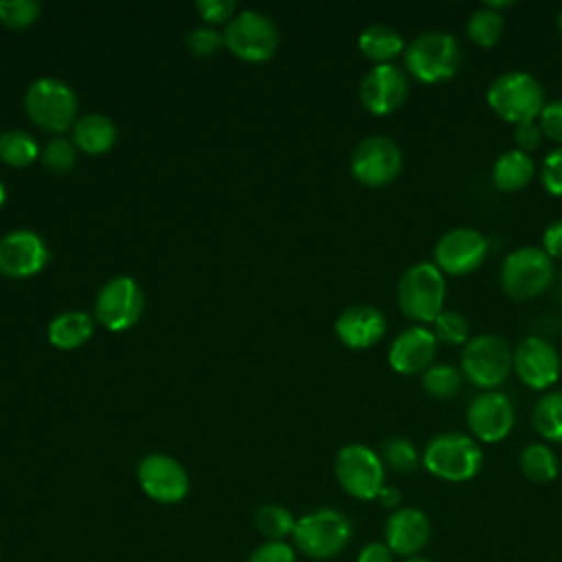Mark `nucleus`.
I'll list each match as a JSON object with an SVG mask.
<instances>
[{
	"label": "nucleus",
	"mask_w": 562,
	"mask_h": 562,
	"mask_svg": "<svg viewBox=\"0 0 562 562\" xmlns=\"http://www.w3.org/2000/svg\"><path fill=\"white\" fill-rule=\"evenodd\" d=\"M351 520L334 507H318L296 518L292 542L294 549L312 560H329L351 542Z\"/></svg>",
	"instance_id": "f257e3e1"
},
{
	"label": "nucleus",
	"mask_w": 562,
	"mask_h": 562,
	"mask_svg": "<svg viewBox=\"0 0 562 562\" xmlns=\"http://www.w3.org/2000/svg\"><path fill=\"white\" fill-rule=\"evenodd\" d=\"M490 110L507 123L536 121L544 108V86L525 70L501 72L485 92Z\"/></svg>",
	"instance_id": "f03ea898"
},
{
	"label": "nucleus",
	"mask_w": 562,
	"mask_h": 562,
	"mask_svg": "<svg viewBox=\"0 0 562 562\" xmlns=\"http://www.w3.org/2000/svg\"><path fill=\"white\" fill-rule=\"evenodd\" d=\"M424 468L448 483H463L479 474L483 465L481 446L472 435L463 432H439L430 437L422 452Z\"/></svg>",
	"instance_id": "7ed1b4c3"
},
{
	"label": "nucleus",
	"mask_w": 562,
	"mask_h": 562,
	"mask_svg": "<svg viewBox=\"0 0 562 562\" xmlns=\"http://www.w3.org/2000/svg\"><path fill=\"white\" fill-rule=\"evenodd\" d=\"M446 279L432 261L411 263L397 281V305L402 314L417 323H432L443 312Z\"/></svg>",
	"instance_id": "20e7f679"
},
{
	"label": "nucleus",
	"mask_w": 562,
	"mask_h": 562,
	"mask_svg": "<svg viewBox=\"0 0 562 562\" xmlns=\"http://www.w3.org/2000/svg\"><path fill=\"white\" fill-rule=\"evenodd\" d=\"M512 356L514 349H509L505 338L483 331L470 336V340L463 345L459 369L463 380L479 386L481 391H496V386H501L514 371Z\"/></svg>",
	"instance_id": "39448f33"
},
{
	"label": "nucleus",
	"mask_w": 562,
	"mask_h": 562,
	"mask_svg": "<svg viewBox=\"0 0 562 562\" xmlns=\"http://www.w3.org/2000/svg\"><path fill=\"white\" fill-rule=\"evenodd\" d=\"M461 64V46L452 33H419L404 50L406 70L422 83H439L457 75Z\"/></svg>",
	"instance_id": "423d86ee"
},
{
	"label": "nucleus",
	"mask_w": 562,
	"mask_h": 562,
	"mask_svg": "<svg viewBox=\"0 0 562 562\" xmlns=\"http://www.w3.org/2000/svg\"><path fill=\"white\" fill-rule=\"evenodd\" d=\"M553 279L551 257L542 246H518L501 266V288L514 301L540 296Z\"/></svg>",
	"instance_id": "0eeeda50"
},
{
	"label": "nucleus",
	"mask_w": 562,
	"mask_h": 562,
	"mask_svg": "<svg viewBox=\"0 0 562 562\" xmlns=\"http://www.w3.org/2000/svg\"><path fill=\"white\" fill-rule=\"evenodd\" d=\"M24 110L29 119L46 132H64L75 123L77 97L55 77L35 79L24 94Z\"/></svg>",
	"instance_id": "6e6552de"
},
{
	"label": "nucleus",
	"mask_w": 562,
	"mask_h": 562,
	"mask_svg": "<svg viewBox=\"0 0 562 562\" xmlns=\"http://www.w3.org/2000/svg\"><path fill=\"white\" fill-rule=\"evenodd\" d=\"M334 474L340 487L358 501H373L384 487V463L364 443L342 446L336 454Z\"/></svg>",
	"instance_id": "1a4fd4ad"
},
{
	"label": "nucleus",
	"mask_w": 562,
	"mask_h": 562,
	"mask_svg": "<svg viewBox=\"0 0 562 562\" xmlns=\"http://www.w3.org/2000/svg\"><path fill=\"white\" fill-rule=\"evenodd\" d=\"M224 46L244 61H266L274 55L279 33L274 22L259 11L237 13L224 29Z\"/></svg>",
	"instance_id": "9d476101"
},
{
	"label": "nucleus",
	"mask_w": 562,
	"mask_h": 562,
	"mask_svg": "<svg viewBox=\"0 0 562 562\" xmlns=\"http://www.w3.org/2000/svg\"><path fill=\"white\" fill-rule=\"evenodd\" d=\"M404 165L402 149L389 136L373 134L362 138L349 160L351 176L364 187H384L393 182Z\"/></svg>",
	"instance_id": "9b49d317"
},
{
	"label": "nucleus",
	"mask_w": 562,
	"mask_h": 562,
	"mask_svg": "<svg viewBox=\"0 0 562 562\" xmlns=\"http://www.w3.org/2000/svg\"><path fill=\"white\" fill-rule=\"evenodd\" d=\"M143 292L132 277H112L103 283L94 301L97 321L110 331H125L143 314Z\"/></svg>",
	"instance_id": "f8f14e48"
},
{
	"label": "nucleus",
	"mask_w": 562,
	"mask_h": 562,
	"mask_svg": "<svg viewBox=\"0 0 562 562\" xmlns=\"http://www.w3.org/2000/svg\"><path fill=\"white\" fill-rule=\"evenodd\" d=\"M490 244L483 233L470 228V226H459L446 231L435 248H432V263L446 272V274H470L474 272L487 257Z\"/></svg>",
	"instance_id": "ddd939ff"
},
{
	"label": "nucleus",
	"mask_w": 562,
	"mask_h": 562,
	"mask_svg": "<svg viewBox=\"0 0 562 562\" xmlns=\"http://www.w3.org/2000/svg\"><path fill=\"white\" fill-rule=\"evenodd\" d=\"M136 476L140 490L156 503L176 505L189 494V474L173 457L160 452L143 457Z\"/></svg>",
	"instance_id": "4468645a"
},
{
	"label": "nucleus",
	"mask_w": 562,
	"mask_h": 562,
	"mask_svg": "<svg viewBox=\"0 0 562 562\" xmlns=\"http://www.w3.org/2000/svg\"><path fill=\"white\" fill-rule=\"evenodd\" d=\"M512 364L520 382L533 391H544L553 386L562 371L558 349L540 336L522 338L514 349Z\"/></svg>",
	"instance_id": "2eb2a0df"
},
{
	"label": "nucleus",
	"mask_w": 562,
	"mask_h": 562,
	"mask_svg": "<svg viewBox=\"0 0 562 562\" xmlns=\"http://www.w3.org/2000/svg\"><path fill=\"white\" fill-rule=\"evenodd\" d=\"M514 404L501 391H483L470 400L465 422L474 439L485 443L503 441L514 428Z\"/></svg>",
	"instance_id": "dca6fc26"
},
{
	"label": "nucleus",
	"mask_w": 562,
	"mask_h": 562,
	"mask_svg": "<svg viewBox=\"0 0 562 562\" xmlns=\"http://www.w3.org/2000/svg\"><path fill=\"white\" fill-rule=\"evenodd\" d=\"M406 94V75L395 64H378L360 81V103L375 116H386L400 110Z\"/></svg>",
	"instance_id": "f3484780"
},
{
	"label": "nucleus",
	"mask_w": 562,
	"mask_h": 562,
	"mask_svg": "<svg viewBox=\"0 0 562 562\" xmlns=\"http://www.w3.org/2000/svg\"><path fill=\"white\" fill-rule=\"evenodd\" d=\"M48 263L44 239L26 228L13 231L0 239V274L9 279H26Z\"/></svg>",
	"instance_id": "a211bd4d"
},
{
	"label": "nucleus",
	"mask_w": 562,
	"mask_h": 562,
	"mask_svg": "<svg viewBox=\"0 0 562 562\" xmlns=\"http://www.w3.org/2000/svg\"><path fill=\"white\" fill-rule=\"evenodd\" d=\"M437 338L424 325L402 329L389 347V364L400 375H422L435 358Z\"/></svg>",
	"instance_id": "6ab92c4d"
},
{
	"label": "nucleus",
	"mask_w": 562,
	"mask_h": 562,
	"mask_svg": "<svg viewBox=\"0 0 562 562\" xmlns=\"http://www.w3.org/2000/svg\"><path fill=\"white\" fill-rule=\"evenodd\" d=\"M338 340L349 349H369L386 334V318L373 305H349L334 323Z\"/></svg>",
	"instance_id": "aec40b11"
},
{
	"label": "nucleus",
	"mask_w": 562,
	"mask_h": 562,
	"mask_svg": "<svg viewBox=\"0 0 562 562\" xmlns=\"http://www.w3.org/2000/svg\"><path fill=\"white\" fill-rule=\"evenodd\" d=\"M430 540V520L417 507L395 509L384 525L386 547L402 558L417 555Z\"/></svg>",
	"instance_id": "412c9836"
},
{
	"label": "nucleus",
	"mask_w": 562,
	"mask_h": 562,
	"mask_svg": "<svg viewBox=\"0 0 562 562\" xmlns=\"http://www.w3.org/2000/svg\"><path fill=\"white\" fill-rule=\"evenodd\" d=\"M533 173H536V167L531 156L516 147L503 151L492 165V182L503 193H514L525 189L531 182Z\"/></svg>",
	"instance_id": "4be33fe9"
},
{
	"label": "nucleus",
	"mask_w": 562,
	"mask_h": 562,
	"mask_svg": "<svg viewBox=\"0 0 562 562\" xmlns=\"http://www.w3.org/2000/svg\"><path fill=\"white\" fill-rule=\"evenodd\" d=\"M360 53L378 64H391L397 55L406 50L404 37L389 24H371L358 35Z\"/></svg>",
	"instance_id": "5701e85b"
},
{
	"label": "nucleus",
	"mask_w": 562,
	"mask_h": 562,
	"mask_svg": "<svg viewBox=\"0 0 562 562\" xmlns=\"http://www.w3.org/2000/svg\"><path fill=\"white\" fill-rule=\"evenodd\" d=\"M72 140L81 151H86L90 156H99V154H105L114 145L116 127L103 114H86L79 121H75Z\"/></svg>",
	"instance_id": "b1692460"
},
{
	"label": "nucleus",
	"mask_w": 562,
	"mask_h": 562,
	"mask_svg": "<svg viewBox=\"0 0 562 562\" xmlns=\"http://www.w3.org/2000/svg\"><path fill=\"white\" fill-rule=\"evenodd\" d=\"M94 329V321L86 312H64L48 323V340L57 349H77L81 347Z\"/></svg>",
	"instance_id": "393cba45"
},
{
	"label": "nucleus",
	"mask_w": 562,
	"mask_h": 562,
	"mask_svg": "<svg viewBox=\"0 0 562 562\" xmlns=\"http://www.w3.org/2000/svg\"><path fill=\"white\" fill-rule=\"evenodd\" d=\"M520 472L531 483H551L560 472V461L547 443H527L518 457Z\"/></svg>",
	"instance_id": "a878e982"
},
{
	"label": "nucleus",
	"mask_w": 562,
	"mask_h": 562,
	"mask_svg": "<svg viewBox=\"0 0 562 562\" xmlns=\"http://www.w3.org/2000/svg\"><path fill=\"white\" fill-rule=\"evenodd\" d=\"M531 422L542 439L562 443V391L544 393L533 406Z\"/></svg>",
	"instance_id": "bb28decb"
},
{
	"label": "nucleus",
	"mask_w": 562,
	"mask_h": 562,
	"mask_svg": "<svg viewBox=\"0 0 562 562\" xmlns=\"http://www.w3.org/2000/svg\"><path fill=\"white\" fill-rule=\"evenodd\" d=\"M255 529L272 542H285L288 536L294 533V525L296 518L292 516V512L279 503H266L255 512Z\"/></svg>",
	"instance_id": "cd10ccee"
},
{
	"label": "nucleus",
	"mask_w": 562,
	"mask_h": 562,
	"mask_svg": "<svg viewBox=\"0 0 562 562\" xmlns=\"http://www.w3.org/2000/svg\"><path fill=\"white\" fill-rule=\"evenodd\" d=\"M465 31H468V37L476 46L490 48V46L498 44V40L503 37L505 18H503V13L483 4L470 13V18L465 22Z\"/></svg>",
	"instance_id": "c85d7f7f"
},
{
	"label": "nucleus",
	"mask_w": 562,
	"mask_h": 562,
	"mask_svg": "<svg viewBox=\"0 0 562 562\" xmlns=\"http://www.w3.org/2000/svg\"><path fill=\"white\" fill-rule=\"evenodd\" d=\"M463 384V373L454 364L448 362H432L424 373H422V386L428 395L437 400H450L461 391Z\"/></svg>",
	"instance_id": "c756f323"
},
{
	"label": "nucleus",
	"mask_w": 562,
	"mask_h": 562,
	"mask_svg": "<svg viewBox=\"0 0 562 562\" xmlns=\"http://www.w3.org/2000/svg\"><path fill=\"white\" fill-rule=\"evenodd\" d=\"M40 156V147L31 134L11 130L0 134V158L11 167H26Z\"/></svg>",
	"instance_id": "7c9ffc66"
},
{
	"label": "nucleus",
	"mask_w": 562,
	"mask_h": 562,
	"mask_svg": "<svg viewBox=\"0 0 562 562\" xmlns=\"http://www.w3.org/2000/svg\"><path fill=\"white\" fill-rule=\"evenodd\" d=\"M382 463L397 474H408L419 465V452L406 437H391L382 443Z\"/></svg>",
	"instance_id": "2f4dec72"
},
{
	"label": "nucleus",
	"mask_w": 562,
	"mask_h": 562,
	"mask_svg": "<svg viewBox=\"0 0 562 562\" xmlns=\"http://www.w3.org/2000/svg\"><path fill=\"white\" fill-rule=\"evenodd\" d=\"M432 334L437 342L446 345H465L470 340V323L461 312L454 310H443L435 321H432Z\"/></svg>",
	"instance_id": "473e14b6"
},
{
	"label": "nucleus",
	"mask_w": 562,
	"mask_h": 562,
	"mask_svg": "<svg viewBox=\"0 0 562 562\" xmlns=\"http://www.w3.org/2000/svg\"><path fill=\"white\" fill-rule=\"evenodd\" d=\"M40 15L35 0H0V22L9 29H24Z\"/></svg>",
	"instance_id": "72a5a7b5"
},
{
	"label": "nucleus",
	"mask_w": 562,
	"mask_h": 562,
	"mask_svg": "<svg viewBox=\"0 0 562 562\" xmlns=\"http://www.w3.org/2000/svg\"><path fill=\"white\" fill-rule=\"evenodd\" d=\"M42 160L50 171L66 173L75 165V147L66 138H53L46 143Z\"/></svg>",
	"instance_id": "f704fd0d"
},
{
	"label": "nucleus",
	"mask_w": 562,
	"mask_h": 562,
	"mask_svg": "<svg viewBox=\"0 0 562 562\" xmlns=\"http://www.w3.org/2000/svg\"><path fill=\"white\" fill-rule=\"evenodd\" d=\"M540 180H542V187L551 195L562 198V147H555L547 154V158L542 162Z\"/></svg>",
	"instance_id": "c9c22d12"
},
{
	"label": "nucleus",
	"mask_w": 562,
	"mask_h": 562,
	"mask_svg": "<svg viewBox=\"0 0 562 562\" xmlns=\"http://www.w3.org/2000/svg\"><path fill=\"white\" fill-rule=\"evenodd\" d=\"M538 125L549 140H553L558 147H562V99L544 103V108L538 116Z\"/></svg>",
	"instance_id": "e433bc0d"
},
{
	"label": "nucleus",
	"mask_w": 562,
	"mask_h": 562,
	"mask_svg": "<svg viewBox=\"0 0 562 562\" xmlns=\"http://www.w3.org/2000/svg\"><path fill=\"white\" fill-rule=\"evenodd\" d=\"M246 562H296V553L294 547L288 542L266 540L250 551Z\"/></svg>",
	"instance_id": "4c0bfd02"
},
{
	"label": "nucleus",
	"mask_w": 562,
	"mask_h": 562,
	"mask_svg": "<svg viewBox=\"0 0 562 562\" xmlns=\"http://www.w3.org/2000/svg\"><path fill=\"white\" fill-rule=\"evenodd\" d=\"M224 44V35L213 31V29H195L187 37V46L191 48L193 55L198 57H209L213 55L220 46Z\"/></svg>",
	"instance_id": "58836bf2"
},
{
	"label": "nucleus",
	"mask_w": 562,
	"mask_h": 562,
	"mask_svg": "<svg viewBox=\"0 0 562 562\" xmlns=\"http://www.w3.org/2000/svg\"><path fill=\"white\" fill-rule=\"evenodd\" d=\"M235 2L233 0H198L195 9L198 13L209 22V24H220L233 18L235 13Z\"/></svg>",
	"instance_id": "ea45409f"
},
{
	"label": "nucleus",
	"mask_w": 562,
	"mask_h": 562,
	"mask_svg": "<svg viewBox=\"0 0 562 562\" xmlns=\"http://www.w3.org/2000/svg\"><path fill=\"white\" fill-rule=\"evenodd\" d=\"M542 130L538 125V121H525L514 125V140H516V149L529 154L531 149H538L542 143Z\"/></svg>",
	"instance_id": "a19ab883"
},
{
	"label": "nucleus",
	"mask_w": 562,
	"mask_h": 562,
	"mask_svg": "<svg viewBox=\"0 0 562 562\" xmlns=\"http://www.w3.org/2000/svg\"><path fill=\"white\" fill-rule=\"evenodd\" d=\"M542 250L553 259H562V220L551 222L542 233Z\"/></svg>",
	"instance_id": "79ce46f5"
},
{
	"label": "nucleus",
	"mask_w": 562,
	"mask_h": 562,
	"mask_svg": "<svg viewBox=\"0 0 562 562\" xmlns=\"http://www.w3.org/2000/svg\"><path fill=\"white\" fill-rule=\"evenodd\" d=\"M393 551L386 547V542H369L360 549L356 562H393Z\"/></svg>",
	"instance_id": "37998d69"
},
{
	"label": "nucleus",
	"mask_w": 562,
	"mask_h": 562,
	"mask_svg": "<svg viewBox=\"0 0 562 562\" xmlns=\"http://www.w3.org/2000/svg\"><path fill=\"white\" fill-rule=\"evenodd\" d=\"M378 501H380V505L382 507H386V509H400V503H402V494H400V490L397 487H393V485H384L380 492H378V496H375Z\"/></svg>",
	"instance_id": "c03bdc74"
},
{
	"label": "nucleus",
	"mask_w": 562,
	"mask_h": 562,
	"mask_svg": "<svg viewBox=\"0 0 562 562\" xmlns=\"http://www.w3.org/2000/svg\"><path fill=\"white\" fill-rule=\"evenodd\" d=\"M404 562H435V560L424 558V555H411V558H404Z\"/></svg>",
	"instance_id": "a18cd8bd"
},
{
	"label": "nucleus",
	"mask_w": 562,
	"mask_h": 562,
	"mask_svg": "<svg viewBox=\"0 0 562 562\" xmlns=\"http://www.w3.org/2000/svg\"><path fill=\"white\" fill-rule=\"evenodd\" d=\"M4 204V184L0 182V206Z\"/></svg>",
	"instance_id": "49530a36"
},
{
	"label": "nucleus",
	"mask_w": 562,
	"mask_h": 562,
	"mask_svg": "<svg viewBox=\"0 0 562 562\" xmlns=\"http://www.w3.org/2000/svg\"><path fill=\"white\" fill-rule=\"evenodd\" d=\"M558 29H560V33H562V9L558 11Z\"/></svg>",
	"instance_id": "de8ad7c7"
}]
</instances>
